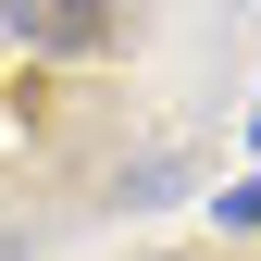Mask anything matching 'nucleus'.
Instances as JSON below:
<instances>
[{
	"label": "nucleus",
	"mask_w": 261,
	"mask_h": 261,
	"mask_svg": "<svg viewBox=\"0 0 261 261\" xmlns=\"http://www.w3.org/2000/svg\"><path fill=\"white\" fill-rule=\"evenodd\" d=\"M224 224H261V174H249V187H237V199H224Z\"/></svg>",
	"instance_id": "nucleus-2"
},
{
	"label": "nucleus",
	"mask_w": 261,
	"mask_h": 261,
	"mask_svg": "<svg viewBox=\"0 0 261 261\" xmlns=\"http://www.w3.org/2000/svg\"><path fill=\"white\" fill-rule=\"evenodd\" d=\"M13 25H25L38 50H100V38H112V13H75V0H25Z\"/></svg>",
	"instance_id": "nucleus-1"
}]
</instances>
